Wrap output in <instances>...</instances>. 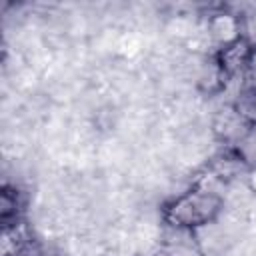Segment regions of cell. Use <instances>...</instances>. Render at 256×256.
Here are the masks:
<instances>
[{"label":"cell","instance_id":"obj_1","mask_svg":"<svg viewBox=\"0 0 256 256\" xmlns=\"http://www.w3.org/2000/svg\"><path fill=\"white\" fill-rule=\"evenodd\" d=\"M224 210V198L210 188L194 186L188 192L168 200L162 208V216L168 226L184 232H192L212 224Z\"/></svg>","mask_w":256,"mask_h":256},{"label":"cell","instance_id":"obj_2","mask_svg":"<svg viewBox=\"0 0 256 256\" xmlns=\"http://www.w3.org/2000/svg\"><path fill=\"white\" fill-rule=\"evenodd\" d=\"M206 30H208V38L212 40V44L218 50L228 48L244 38L242 16H238L230 10L212 12L206 20Z\"/></svg>","mask_w":256,"mask_h":256},{"label":"cell","instance_id":"obj_3","mask_svg":"<svg viewBox=\"0 0 256 256\" xmlns=\"http://www.w3.org/2000/svg\"><path fill=\"white\" fill-rule=\"evenodd\" d=\"M250 126L234 112L232 106H224L220 110H216V114L212 116V134L224 144V146H236L240 142L246 140V136L250 134Z\"/></svg>","mask_w":256,"mask_h":256},{"label":"cell","instance_id":"obj_4","mask_svg":"<svg viewBox=\"0 0 256 256\" xmlns=\"http://www.w3.org/2000/svg\"><path fill=\"white\" fill-rule=\"evenodd\" d=\"M230 106L250 128H256V86H240Z\"/></svg>","mask_w":256,"mask_h":256},{"label":"cell","instance_id":"obj_5","mask_svg":"<svg viewBox=\"0 0 256 256\" xmlns=\"http://www.w3.org/2000/svg\"><path fill=\"white\" fill-rule=\"evenodd\" d=\"M228 78H230V76L226 74V70H224V68L218 64V60L214 58V60L208 64V68L202 72L198 86H200L204 92H208V94H216V92H220V90L226 88V80H228Z\"/></svg>","mask_w":256,"mask_h":256},{"label":"cell","instance_id":"obj_6","mask_svg":"<svg viewBox=\"0 0 256 256\" xmlns=\"http://www.w3.org/2000/svg\"><path fill=\"white\" fill-rule=\"evenodd\" d=\"M16 214H18V194L14 190L4 188L0 194V218L4 226H8V222L16 218Z\"/></svg>","mask_w":256,"mask_h":256},{"label":"cell","instance_id":"obj_7","mask_svg":"<svg viewBox=\"0 0 256 256\" xmlns=\"http://www.w3.org/2000/svg\"><path fill=\"white\" fill-rule=\"evenodd\" d=\"M164 254H166V256H202V252H200L196 246L188 244V242H172V244L166 248Z\"/></svg>","mask_w":256,"mask_h":256},{"label":"cell","instance_id":"obj_8","mask_svg":"<svg viewBox=\"0 0 256 256\" xmlns=\"http://www.w3.org/2000/svg\"><path fill=\"white\" fill-rule=\"evenodd\" d=\"M246 186H248V190L256 196V164L246 170Z\"/></svg>","mask_w":256,"mask_h":256}]
</instances>
